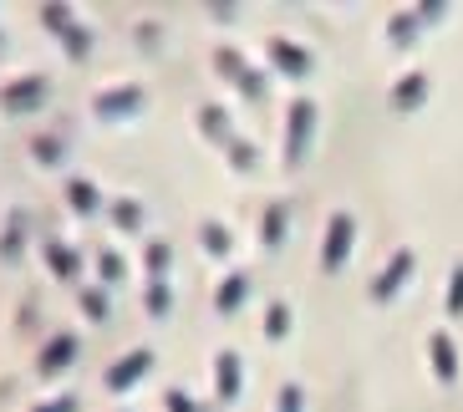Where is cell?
<instances>
[{"mask_svg": "<svg viewBox=\"0 0 463 412\" xmlns=\"http://www.w3.org/2000/svg\"><path fill=\"white\" fill-rule=\"evenodd\" d=\"M422 97H428V77L412 71V77H402V82L392 87V108L397 112H412V108H422Z\"/></svg>", "mask_w": 463, "mask_h": 412, "instance_id": "obj_18", "label": "cell"}, {"mask_svg": "<svg viewBox=\"0 0 463 412\" xmlns=\"http://www.w3.org/2000/svg\"><path fill=\"white\" fill-rule=\"evenodd\" d=\"M123 255H112V249H102V255H97V275H102V286H118V280H123Z\"/></svg>", "mask_w": 463, "mask_h": 412, "instance_id": "obj_29", "label": "cell"}, {"mask_svg": "<svg viewBox=\"0 0 463 412\" xmlns=\"http://www.w3.org/2000/svg\"><path fill=\"white\" fill-rule=\"evenodd\" d=\"M143 311H148L153 321H164L168 311H174V290H168V280H148V295H143Z\"/></svg>", "mask_w": 463, "mask_h": 412, "instance_id": "obj_24", "label": "cell"}, {"mask_svg": "<svg viewBox=\"0 0 463 412\" xmlns=\"http://www.w3.org/2000/svg\"><path fill=\"white\" fill-rule=\"evenodd\" d=\"M214 382H219V402L240 398L245 377H240V357H234V351H219V357H214Z\"/></svg>", "mask_w": 463, "mask_h": 412, "instance_id": "obj_15", "label": "cell"}, {"mask_svg": "<svg viewBox=\"0 0 463 412\" xmlns=\"http://www.w3.org/2000/svg\"><path fill=\"white\" fill-rule=\"evenodd\" d=\"M26 239H31V214L26 209H11L5 224H0V265H21L26 260Z\"/></svg>", "mask_w": 463, "mask_h": 412, "instance_id": "obj_8", "label": "cell"}, {"mask_svg": "<svg viewBox=\"0 0 463 412\" xmlns=\"http://www.w3.org/2000/svg\"><path fill=\"white\" fill-rule=\"evenodd\" d=\"M46 102H52V77H46V71H26V77H15V82L0 87V112H5V117L42 112Z\"/></svg>", "mask_w": 463, "mask_h": 412, "instance_id": "obj_1", "label": "cell"}, {"mask_svg": "<svg viewBox=\"0 0 463 412\" xmlns=\"http://www.w3.org/2000/svg\"><path fill=\"white\" fill-rule=\"evenodd\" d=\"M265 52H270L275 71H286V77H306V71H311V56L300 52L296 42H286V36H270V46H265Z\"/></svg>", "mask_w": 463, "mask_h": 412, "instance_id": "obj_13", "label": "cell"}, {"mask_svg": "<svg viewBox=\"0 0 463 412\" xmlns=\"http://www.w3.org/2000/svg\"><path fill=\"white\" fill-rule=\"evenodd\" d=\"M77 305H82V316L92 321V326H102V321H108V311H112L108 290H102V286H82V290H77Z\"/></svg>", "mask_w": 463, "mask_h": 412, "instance_id": "obj_21", "label": "cell"}, {"mask_svg": "<svg viewBox=\"0 0 463 412\" xmlns=\"http://www.w3.org/2000/svg\"><path fill=\"white\" fill-rule=\"evenodd\" d=\"M286 224H290V209L286 204H270L265 209V245H280V234H286Z\"/></svg>", "mask_w": 463, "mask_h": 412, "instance_id": "obj_27", "label": "cell"}, {"mask_svg": "<svg viewBox=\"0 0 463 412\" xmlns=\"http://www.w3.org/2000/svg\"><path fill=\"white\" fill-rule=\"evenodd\" d=\"M199 245H204L209 255H214V260H224V255H230V245H234V239H230V229H224V224H219V220H204V224H199Z\"/></svg>", "mask_w": 463, "mask_h": 412, "instance_id": "obj_23", "label": "cell"}, {"mask_svg": "<svg viewBox=\"0 0 463 412\" xmlns=\"http://www.w3.org/2000/svg\"><path fill=\"white\" fill-rule=\"evenodd\" d=\"M199 133H204L209 143H214V148H230V143H234V133H230V112L214 108V102H204V108H199Z\"/></svg>", "mask_w": 463, "mask_h": 412, "instance_id": "obj_16", "label": "cell"}, {"mask_svg": "<svg viewBox=\"0 0 463 412\" xmlns=\"http://www.w3.org/2000/svg\"><path fill=\"white\" fill-rule=\"evenodd\" d=\"M412 31H418V11H397L392 26H387V36H392V42H408Z\"/></svg>", "mask_w": 463, "mask_h": 412, "instance_id": "obj_30", "label": "cell"}, {"mask_svg": "<svg viewBox=\"0 0 463 412\" xmlns=\"http://www.w3.org/2000/svg\"><path fill=\"white\" fill-rule=\"evenodd\" d=\"M67 209L71 214H82V220H97V214H102V189H97L87 173L67 179Z\"/></svg>", "mask_w": 463, "mask_h": 412, "instance_id": "obj_11", "label": "cell"}, {"mask_svg": "<svg viewBox=\"0 0 463 412\" xmlns=\"http://www.w3.org/2000/svg\"><path fill=\"white\" fill-rule=\"evenodd\" d=\"M443 305H449V316H463V265L453 270V280H449V301H443Z\"/></svg>", "mask_w": 463, "mask_h": 412, "instance_id": "obj_32", "label": "cell"}, {"mask_svg": "<svg viewBox=\"0 0 463 412\" xmlns=\"http://www.w3.org/2000/svg\"><path fill=\"white\" fill-rule=\"evenodd\" d=\"M137 108H143V87H137V82L102 87V92L92 97V117H97V123H123V117H133Z\"/></svg>", "mask_w": 463, "mask_h": 412, "instance_id": "obj_3", "label": "cell"}, {"mask_svg": "<svg viewBox=\"0 0 463 412\" xmlns=\"http://www.w3.org/2000/svg\"><path fill=\"white\" fill-rule=\"evenodd\" d=\"M31 412H77V398H71V392H67V398H52V402H36V407H31Z\"/></svg>", "mask_w": 463, "mask_h": 412, "instance_id": "obj_34", "label": "cell"}, {"mask_svg": "<svg viewBox=\"0 0 463 412\" xmlns=\"http://www.w3.org/2000/svg\"><path fill=\"white\" fill-rule=\"evenodd\" d=\"M36 21H42L46 31H52L56 42L67 36L71 26H77V15H71V5H56V0H46V5H36Z\"/></svg>", "mask_w": 463, "mask_h": 412, "instance_id": "obj_19", "label": "cell"}, {"mask_svg": "<svg viewBox=\"0 0 463 412\" xmlns=\"http://www.w3.org/2000/svg\"><path fill=\"white\" fill-rule=\"evenodd\" d=\"M143 265H148V280H168L174 245H168V239H148V249H143Z\"/></svg>", "mask_w": 463, "mask_h": 412, "instance_id": "obj_22", "label": "cell"}, {"mask_svg": "<svg viewBox=\"0 0 463 412\" xmlns=\"http://www.w3.org/2000/svg\"><path fill=\"white\" fill-rule=\"evenodd\" d=\"M412 265H418V260H412V249H397L392 260H387V270L377 275V286H372V301H377V305L392 301L397 290H402V280L412 275Z\"/></svg>", "mask_w": 463, "mask_h": 412, "instance_id": "obj_9", "label": "cell"}, {"mask_svg": "<svg viewBox=\"0 0 463 412\" xmlns=\"http://www.w3.org/2000/svg\"><path fill=\"white\" fill-rule=\"evenodd\" d=\"M61 52H67V61H87V56H92V31L77 21V26L61 36Z\"/></svg>", "mask_w": 463, "mask_h": 412, "instance_id": "obj_25", "label": "cell"}, {"mask_svg": "<svg viewBox=\"0 0 463 412\" xmlns=\"http://www.w3.org/2000/svg\"><path fill=\"white\" fill-rule=\"evenodd\" d=\"M428 357H433V377L443 387L458 382V346L449 342V331H433V336H428Z\"/></svg>", "mask_w": 463, "mask_h": 412, "instance_id": "obj_10", "label": "cell"}, {"mask_svg": "<svg viewBox=\"0 0 463 412\" xmlns=\"http://www.w3.org/2000/svg\"><path fill=\"white\" fill-rule=\"evenodd\" d=\"M164 407H168V412H204L199 402H189V398H184L178 387H168V392H164Z\"/></svg>", "mask_w": 463, "mask_h": 412, "instance_id": "obj_33", "label": "cell"}, {"mask_svg": "<svg viewBox=\"0 0 463 412\" xmlns=\"http://www.w3.org/2000/svg\"><path fill=\"white\" fill-rule=\"evenodd\" d=\"M245 295H250V275L245 270L224 275V286H219V295H214V311L219 316H234V311L245 305Z\"/></svg>", "mask_w": 463, "mask_h": 412, "instance_id": "obj_17", "label": "cell"}, {"mask_svg": "<svg viewBox=\"0 0 463 412\" xmlns=\"http://www.w3.org/2000/svg\"><path fill=\"white\" fill-rule=\"evenodd\" d=\"M300 402H306L300 382H286V387H280V402H275V412H300Z\"/></svg>", "mask_w": 463, "mask_h": 412, "instance_id": "obj_31", "label": "cell"}, {"mask_svg": "<svg viewBox=\"0 0 463 412\" xmlns=\"http://www.w3.org/2000/svg\"><path fill=\"white\" fill-rule=\"evenodd\" d=\"M77 351H82V342H77L71 331H56L52 342L36 351V371H42V377H61V371L77 361Z\"/></svg>", "mask_w": 463, "mask_h": 412, "instance_id": "obj_7", "label": "cell"}, {"mask_svg": "<svg viewBox=\"0 0 463 412\" xmlns=\"http://www.w3.org/2000/svg\"><path fill=\"white\" fill-rule=\"evenodd\" d=\"M214 67H219V77H230V82L240 87L250 102H265V77H260L255 67H245V56H240V52L219 46V52H214Z\"/></svg>", "mask_w": 463, "mask_h": 412, "instance_id": "obj_4", "label": "cell"}, {"mask_svg": "<svg viewBox=\"0 0 463 412\" xmlns=\"http://www.w3.org/2000/svg\"><path fill=\"white\" fill-rule=\"evenodd\" d=\"M108 220H112V229L133 234V229H143V204H137V199H112Z\"/></svg>", "mask_w": 463, "mask_h": 412, "instance_id": "obj_20", "label": "cell"}, {"mask_svg": "<svg viewBox=\"0 0 463 412\" xmlns=\"http://www.w3.org/2000/svg\"><path fill=\"white\" fill-rule=\"evenodd\" d=\"M224 153H230V168H234V173H250V168L260 164L255 143H240V137H234V143H230V148H224Z\"/></svg>", "mask_w": 463, "mask_h": 412, "instance_id": "obj_28", "label": "cell"}, {"mask_svg": "<svg viewBox=\"0 0 463 412\" xmlns=\"http://www.w3.org/2000/svg\"><path fill=\"white\" fill-rule=\"evenodd\" d=\"M352 239H356V220L352 214H331L326 239H321V265H326V270H341L346 255H352Z\"/></svg>", "mask_w": 463, "mask_h": 412, "instance_id": "obj_6", "label": "cell"}, {"mask_svg": "<svg viewBox=\"0 0 463 412\" xmlns=\"http://www.w3.org/2000/svg\"><path fill=\"white\" fill-rule=\"evenodd\" d=\"M5 46H11V42H5V31H0V56H5Z\"/></svg>", "mask_w": 463, "mask_h": 412, "instance_id": "obj_35", "label": "cell"}, {"mask_svg": "<svg viewBox=\"0 0 463 412\" xmlns=\"http://www.w3.org/2000/svg\"><path fill=\"white\" fill-rule=\"evenodd\" d=\"M42 255H46V265H52L56 280H82V255H77L71 245H61V239H42Z\"/></svg>", "mask_w": 463, "mask_h": 412, "instance_id": "obj_12", "label": "cell"}, {"mask_svg": "<svg viewBox=\"0 0 463 412\" xmlns=\"http://www.w3.org/2000/svg\"><path fill=\"white\" fill-rule=\"evenodd\" d=\"M26 153H31V164L36 168H61V158H67V137L61 133H36Z\"/></svg>", "mask_w": 463, "mask_h": 412, "instance_id": "obj_14", "label": "cell"}, {"mask_svg": "<svg viewBox=\"0 0 463 412\" xmlns=\"http://www.w3.org/2000/svg\"><path fill=\"white\" fill-rule=\"evenodd\" d=\"M286 331H290V305L275 301L270 311H265V336H270V342H286Z\"/></svg>", "mask_w": 463, "mask_h": 412, "instance_id": "obj_26", "label": "cell"}, {"mask_svg": "<svg viewBox=\"0 0 463 412\" xmlns=\"http://www.w3.org/2000/svg\"><path fill=\"white\" fill-rule=\"evenodd\" d=\"M148 371H153V351H148V346H137V351H128V357L112 361L108 377H102V387H108V392H133Z\"/></svg>", "mask_w": 463, "mask_h": 412, "instance_id": "obj_5", "label": "cell"}, {"mask_svg": "<svg viewBox=\"0 0 463 412\" xmlns=\"http://www.w3.org/2000/svg\"><path fill=\"white\" fill-rule=\"evenodd\" d=\"M311 127H316V102L311 97H296L290 112H286V143H280L286 168H296L300 158H306V148H311Z\"/></svg>", "mask_w": 463, "mask_h": 412, "instance_id": "obj_2", "label": "cell"}]
</instances>
